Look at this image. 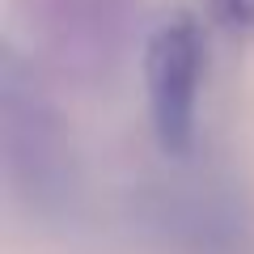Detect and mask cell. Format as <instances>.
<instances>
[{
  "mask_svg": "<svg viewBox=\"0 0 254 254\" xmlns=\"http://www.w3.org/2000/svg\"><path fill=\"white\" fill-rule=\"evenodd\" d=\"M199 76H203V43L190 17H170L153 30L144 47V85L157 144L182 157L195 144V110H199Z\"/></svg>",
  "mask_w": 254,
  "mask_h": 254,
  "instance_id": "obj_1",
  "label": "cell"
},
{
  "mask_svg": "<svg viewBox=\"0 0 254 254\" xmlns=\"http://www.w3.org/2000/svg\"><path fill=\"white\" fill-rule=\"evenodd\" d=\"M208 9L229 34L254 38V0H208Z\"/></svg>",
  "mask_w": 254,
  "mask_h": 254,
  "instance_id": "obj_2",
  "label": "cell"
}]
</instances>
